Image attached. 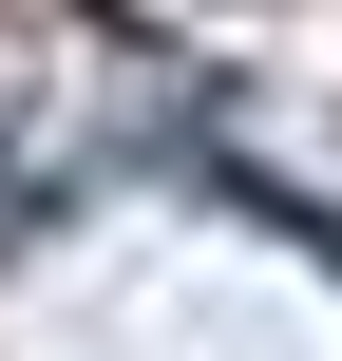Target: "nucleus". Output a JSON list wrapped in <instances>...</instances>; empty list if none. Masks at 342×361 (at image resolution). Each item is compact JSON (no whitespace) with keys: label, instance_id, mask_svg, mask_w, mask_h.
Wrapping results in <instances>:
<instances>
[{"label":"nucleus","instance_id":"f257e3e1","mask_svg":"<svg viewBox=\"0 0 342 361\" xmlns=\"http://www.w3.org/2000/svg\"><path fill=\"white\" fill-rule=\"evenodd\" d=\"M0 228H19V171H0Z\"/></svg>","mask_w":342,"mask_h":361}]
</instances>
